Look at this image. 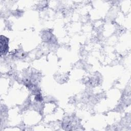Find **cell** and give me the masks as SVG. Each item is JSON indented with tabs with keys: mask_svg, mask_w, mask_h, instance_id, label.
Here are the masks:
<instances>
[{
	"mask_svg": "<svg viewBox=\"0 0 131 131\" xmlns=\"http://www.w3.org/2000/svg\"><path fill=\"white\" fill-rule=\"evenodd\" d=\"M8 40L7 38L5 36H1V55H4L6 54L8 50Z\"/></svg>",
	"mask_w": 131,
	"mask_h": 131,
	"instance_id": "6da1fadb",
	"label": "cell"
}]
</instances>
